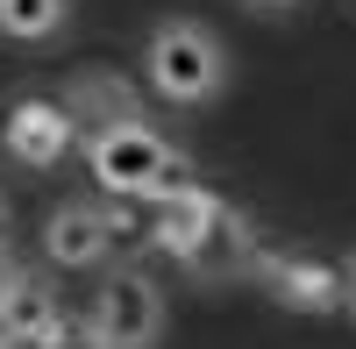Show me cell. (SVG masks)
<instances>
[{
  "instance_id": "cell-1",
  "label": "cell",
  "mask_w": 356,
  "mask_h": 349,
  "mask_svg": "<svg viewBox=\"0 0 356 349\" xmlns=\"http://www.w3.org/2000/svg\"><path fill=\"white\" fill-rule=\"evenodd\" d=\"M86 171L100 179V193H143V200H171L193 186V164L171 150L150 122H107L86 136Z\"/></svg>"
},
{
  "instance_id": "cell-2",
  "label": "cell",
  "mask_w": 356,
  "mask_h": 349,
  "mask_svg": "<svg viewBox=\"0 0 356 349\" xmlns=\"http://www.w3.org/2000/svg\"><path fill=\"white\" fill-rule=\"evenodd\" d=\"M221 43L207 36L200 22H157V36H150V86L164 100L178 107H200V100H214L221 93Z\"/></svg>"
},
{
  "instance_id": "cell-3",
  "label": "cell",
  "mask_w": 356,
  "mask_h": 349,
  "mask_svg": "<svg viewBox=\"0 0 356 349\" xmlns=\"http://www.w3.org/2000/svg\"><path fill=\"white\" fill-rule=\"evenodd\" d=\"M257 278H264V293L278 307H292V314H335L342 285H349V264L328 257V250H278V257L257 264Z\"/></svg>"
},
{
  "instance_id": "cell-4",
  "label": "cell",
  "mask_w": 356,
  "mask_h": 349,
  "mask_svg": "<svg viewBox=\"0 0 356 349\" xmlns=\"http://www.w3.org/2000/svg\"><path fill=\"white\" fill-rule=\"evenodd\" d=\"M93 335L107 342V349H150L157 335H164V293L143 271H114L107 285H100V300H93Z\"/></svg>"
},
{
  "instance_id": "cell-5",
  "label": "cell",
  "mask_w": 356,
  "mask_h": 349,
  "mask_svg": "<svg viewBox=\"0 0 356 349\" xmlns=\"http://www.w3.org/2000/svg\"><path fill=\"white\" fill-rule=\"evenodd\" d=\"M178 264H186L200 285H228V278H250L257 264H264V243H257V221L250 214H214V221H207L200 228V243L186 250V257H178Z\"/></svg>"
},
{
  "instance_id": "cell-6",
  "label": "cell",
  "mask_w": 356,
  "mask_h": 349,
  "mask_svg": "<svg viewBox=\"0 0 356 349\" xmlns=\"http://www.w3.org/2000/svg\"><path fill=\"white\" fill-rule=\"evenodd\" d=\"M79 143V114L65 100H50V93H29L8 107V157L22 164H57Z\"/></svg>"
},
{
  "instance_id": "cell-7",
  "label": "cell",
  "mask_w": 356,
  "mask_h": 349,
  "mask_svg": "<svg viewBox=\"0 0 356 349\" xmlns=\"http://www.w3.org/2000/svg\"><path fill=\"white\" fill-rule=\"evenodd\" d=\"M43 257H50V264H65V271L100 264V257H107V221H100V207H86V200L50 207V221H43Z\"/></svg>"
},
{
  "instance_id": "cell-8",
  "label": "cell",
  "mask_w": 356,
  "mask_h": 349,
  "mask_svg": "<svg viewBox=\"0 0 356 349\" xmlns=\"http://www.w3.org/2000/svg\"><path fill=\"white\" fill-rule=\"evenodd\" d=\"M214 214H221V200L207 193V186H186V193H171V200H150V250L186 257Z\"/></svg>"
},
{
  "instance_id": "cell-9",
  "label": "cell",
  "mask_w": 356,
  "mask_h": 349,
  "mask_svg": "<svg viewBox=\"0 0 356 349\" xmlns=\"http://www.w3.org/2000/svg\"><path fill=\"white\" fill-rule=\"evenodd\" d=\"M0 321H8L15 349H29V342H36V335L57 321L50 285H43V278H29V271H15V278H8V293H0Z\"/></svg>"
},
{
  "instance_id": "cell-10",
  "label": "cell",
  "mask_w": 356,
  "mask_h": 349,
  "mask_svg": "<svg viewBox=\"0 0 356 349\" xmlns=\"http://www.w3.org/2000/svg\"><path fill=\"white\" fill-rule=\"evenodd\" d=\"M65 107L86 114L93 129H107V122H136V93H129L122 79H100V72H93V79H79L72 93H65Z\"/></svg>"
},
{
  "instance_id": "cell-11",
  "label": "cell",
  "mask_w": 356,
  "mask_h": 349,
  "mask_svg": "<svg viewBox=\"0 0 356 349\" xmlns=\"http://www.w3.org/2000/svg\"><path fill=\"white\" fill-rule=\"evenodd\" d=\"M100 221H107V250H150V200L143 193H107Z\"/></svg>"
},
{
  "instance_id": "cell-12",
  "label": "cell",
  "mask_w": 356,
  "mask_h": 349,
  "mask_svg": "<svg viewBox=\"0 0 356 349\" xmlns=\"http://www.w3.org/2000/svg\"><path fill=\"white\" fill-rule=\"evenodd\" d=\"M0 29L22 43H43L65 29V0H0Z\"/></svg>"
},
{
  "instance_id": "cell-13",
  "label": "cell",
  "mask_w": 356,
  "mask_h": 349,
  "mask_svg": "<svg viewBox=\"0 0 356 349\" xmlns=\"http://www.w3.org/2000/svg\"><path fill=\"white\" fill-rule=\"evenodd\" d=\"M29 349H107L100 335H93V321H72V314H57V321L29 342Z\"/></svg>"
},
{
  "instance_id": "cell-14",
  "label": "cell",
  "mask_w": 356,
  "mask_h": 349,
  "mask_svg": "<svg viewBox=\"0 0 356 349\" xmlns=\"http://www.w3.org/2000/svg\"><path fill=\"white\" fill-rule=\"evenodd\" d=\"M342 264H349V285H342V307L356 314V257H342Z\"/></svg>"
},
{
  "instance_id": "cell-15",
  "label": "cell",
  "mask_w": 356,
  "mask_h": 349,
  "mask_svg": "<svg viewBox=\"0 0 356 349\" xmlns=\"http://www.w3.org/2000/svg\"><path fill=\"white\" fill-rule=\"evenodd\" d=\"M8 278H15V257H8V243H0V293H8Z\"/></svg>"
},
{
  "instance_id": "cell-16",
  "label": "cell",
  "mask_w": 356,
  "mask_h": 349,
  "mask_svg": "<svg viewBox=\"0 0 356 349\" xmlns=\"http://www.w3.org/2000/svg\"><path fill=\"white\" fill-rule=\"evenodd\" d=\"M250 8H300V0H250Z\"/></svg>"
},
{
  "instance_id": "cell-17",
  "label": "cell",
  "mask_w": 356,
  "mask_h": 349,
  "mask_svg": "<svg viewBox=\"0 0 356 349\" xmlns=\"http://www.w3.org/2000/svg\"><path fill=\"white\" fill-rule=\"evenodd\" d=\"M0 243H8V200H0Z\"/></svg>"
},
{
  "instance_id": "cell-18",
  "label": "cell",
  "mask_w": 356,
  "mask_h": 349,
  "mask_svg": "<svg viewBox=\"0 0 356 349\" xmlns=\"http://www.w3.org/2000/svg\"><path fill=\"white\" fill-rule=\"evenodd\" d=\"M0 349H15V335H8V321H0Z\"/></svg>"
}]
</instances>
